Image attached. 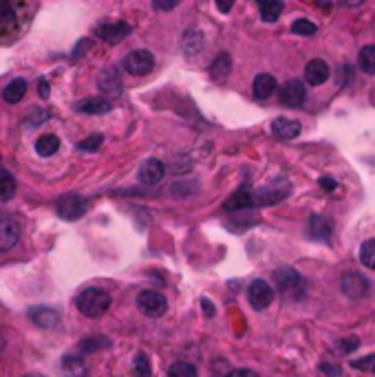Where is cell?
<instances>
[{"instance_id":"1","label":"cell","mask_w":375,"mask_h":377,"mask_svg":"<svg viewBox=\"0 0 375 377\" xmlns=\"http://www.w3.org/2000/svg\"><path fill=\"white\" fill-rule=\"evenodd\" d=\"M76 307L86 318H100L109 311L111 307V296L100 287H88V289L80 292L76 298Z\"/></svg>"},{"instance_id":"2","label":"cell","mask_w":375,"mask_h":377,"mask_svg":"<svg viewBox=\"0 0 375 377\" xmlns=\"http://www.w3.org/2000/svg\"><path fill=\"white\" fill-rule=\"evenodd\" d=\"M274 285L280 292V296L290 298V300H298L305 296V280L296 272L294 267H280L274 272Z\"/></svg>"},{"instance_id":"3","label":"cell","mask_w":375,"mask_h":377,"mask_svg":"<svg viewBox=\"0 0 375 377\" xmlns=\"http://www.w3.org/2000/svg\"><path fill=\"white\" fill-rule=\"evenodd\" d=\"M56 212H58V217L64 219V221H78L88 212V199L82 194H76V192L62 194L56 203Z\"/></svg>"},{"instance_id":"4","label":"cell","mask_w":375,"mask_h":377,"mask_svg":"<svg viewBox=\"0 0 375 377\" xmlns=\"http://www.w3.org/2000/svg\"><path fill=\"white\" fill-rule=\"evenodd\" d=\"M20 241V221L11 212L0 210V251H9Z\"/></svg>"},{"instance_id":"5","label":"cell","mask_w":375,"mask_h":377,"mask_svg":"<svg viewBox=\"0 0 375 377\" xmlns=\"http://www.w3.org/2000/svg\"><path fill=\"white\" fill-rule=\"evenodd\" d=\"M137 309L148 318H162L168 309V300L159 292L146 289L137 296Z\"/></svg>"},{"instance_id":"6","label":"cell","mask_w":375,"mask_h":377,"mask_svg":"<svg viewBox=\"0 0 375 377\" xmlns=\"http://www.w3.org/2000/svg\"><path fill=\"white\" fill-rule=\"evenodd\" d=\"M124 71L131 76H146L153 71L155 66V58H153V53L146 51V49H137V51H131L126 58H124L121 62Z\"/></svg>"},{"instance_id":"7","label":"cell","mask_w":375,"mask_h":377,"mask_svg":"<svg viewBox=\"0 0 375 377\" xmlns=\"http://www.w3.org/2000/svg\"><path fill=\"white\" fill-rule=\"evenodd\" d=\"M247 300L249 304H252V309L256 311H263L267 309L270 304L274 302V289H272V285L270 282H265V280H254L252 285L247 287Z\"/></svg>"},{"instance_id":"8","label":"cell","mask_w":375,"mask_h":377,"mask_svg":"<svg viewBox=\"0 0 375 377\" xmlns=\"http://www.w3.org/2000/svg\"><path fill=\"white\" fill-rule=\"evenodd\" d=\"M278 97H280V104L290 106V109H298V106H302V102H305V97H307L305 84H302L300 80L285 82L282 88L278 91Z\"/></svg>"},{"instance_id":"9","label":"cell","mask_w":375,"mask_h":377,"mask_svg":"<svg viewBox=\"0 0 375 377\" xmlns=\"http://www.w3.org/2000/svg\"><path fill=\"white\" fill-rule=\"evenodd\" d=\"M97 86H100V91L104 95H109V97H119L121 95V88H124V82H121V73L115 68V66H109V68H104L102 73L97 76Z\"/></svg>"},{"instance_id":"10","label":"cell","mask_w":375,"mask_h":377,"mask_svg":"<svg viewBox=\"0 0 375 377\" xmlns=\"http://www.w3.org/2000/svg\"><path fill=\"white\" fill-rule=\"evenodd\" d=\"M129 33H131V25H126V23H106L95 29L97 38L102 42H109V44H119Z\"/></svg>"},{"instance_id":"11","label":"cell","mask_w":375,"mask_h":377,"mask_svg":"<svg viewBox=\"0 0 375 377\" xmlns=\"http://www.w3.org/2000/svg\"><path fill=\"white\" fill-rule=\"evenodd\" d=\"M164 176H166V166L159 159H148L139 168V179H141V184H146V186L162 184Z\"/></svg>"},{"instance_id":"12","label":"cell","mask_w":375,"mask_h":377,"mask_svg":"<svg viewBox=\"0 0 375 377\" xmlns=\"http://www.w3.org/2000/svg\"><path fill=\"white\" fill-rule=\"evenodd\" d=\"M369 289H371V285H369V280H367L364 276L355 274V272L343 276V292H345L349 298L358 300V298H362V296H367Z\"/></svg>"},{"instance_id":"13","label":"cell","mask_w":375,"mask_h":377,"mask_svg":"<svg viewBox=\"0 0 375 377\" xmlns=\"http://www.w3.org/2000/svg\"><path fill=\"white\" fill-rule=\"evenodd\" d=\"M247 208H254V190L249 188V186L239 188V190L223 203V210H225V212H239V210H247Z\"/></svg>"},{"instance_id":"14","label":"cell","mask_w":375,"mask_h":377,"mask_svg":"<svg viewBox=\"0 0 375 377\" xmlns=\"http://www.w3.org/2000/svg\"><path fill=\"white\" fill-rule=\"evenodd\" d=\"M60 375L62 377H86L88 375V369H86V362L80 353H69L62 357L60 362Z\"/></svg>"},{"instance_id":"15","label":"cell","mask_w":375,"mask_h":377,"mask_svg":"<svg viewBox=\"0 0 375 377\" xmlns=\"http://www.w3.org/2000/svg\"><path fill=\"white\" fill-rule=\"evenodd\" d=\"M331 76V71H329V64L325 60H311L307 62L305 66V82L311 84V86H320V84H325Z\"/></svg>"},{"instance_id":"16","label":"cell","mask_w":375,"mask_h":377,"mask_svg":"<svg viewBox=\"0 0 375 377\" xmlns=\"http://www.w3.org/2000/svg\"><path fill=\"white\" fill-rule=\"evenodd\" d=\"M307 234L314 241H329L331 239V221L327 217H320V214H314L309 217V225H307Z\"/></svg>"},{"instance_id":"17","label":"cell","mask_w":375,"mask_h":377,"mask_svg":"<svg viewBox=\"0 0 375 377\" xmlns=\"http://www.w3.org/2000/svg\"><path fill=\"white\" fill-rule=\"evenodd\" d=\"M29 318L33 325H38L40 329H53L60 322L58 311L51 307H33V309H29Z\"/></svg>"},{"instance_id":"18","label":"cell","mask_w":375,"mask_h":377,"mask_svg":"<svg viewBox=\"0 0 375 377\" xmlns=\"http://www.w3.org/2000/svg\"><path fill=\"white\" fill-rule=\"evenodd\" d=\"M113 109L109 100L104 97H86V100H80L76 104V111L78 113H84V115H104Z\"/></svg>"},{"instance_id":"19","label":"cell","mask_w":375,"mask_h":377,"mask_svg":"<svg viewBox=\"0 0 375 377\" xmlns=\"http://www.w3.org/2000/svg\"><path fill=\"white\" fill-rule=\"evenodd\" d=\"M272 133L278 137V139H294L300 135V124L296 119H287V117H278L272 121Z\"/></svg>"},{"instance_id":"20","label":"cell","mask_w":375,"mask_h":377,"mask_svg":"<svg viewBox=\"0 0 375 377\" xmlns=\"http://www.w3.org/2000/svg\"><path fill=\"white\" fill-rule=\"evenodd\" d=\"M252 88H254V97L267 100V97H272V95L276 93L278 84H276V78H274V76H270V73H258V76L254 78Z\"/></svg>"},{"instance_id":"21","label":"cell","mask_w":375,"mask_h":377,"mask_svg":"<svg viewBox=\"0 0 375 377\" xmlns=\"http://www.w3.org/2000/svg\"><path fill=\"white\" fill-rule=\"evenodd\" d=\"M287 196V188H261L254 190V208L258 205H274Z\"/></svg>"},{"instance_id":"22","label":"cell","mask_w":375,"mask_h":377,"mask_svg":"<svg viewBox=\"0 0 375 377\" xmlns=\"http://www.w3.org/2000/svg\"><path fill=\"white\" fill-rule=\"evenodd\" d=\"M230 71H232V58H230V53H219L217 58L212 60L210 64V76L212 80H217V82H223L227 76H230Z\"/></svg>"},{"instance_id":"23","label":"cell","mask_w":375,"mask_h":377,"mask_svg":"<svg viewBox=\"0 0 375 377\" xmlns=\"http://www.w3.org/2000/svg\"><path fill=\"white\" fill-rule=\"evenodd\" d=\"M27 88H29L27 80H23V78H16V80H11V82L5 86V91H3V100H5L7 104H18V102H20V100L25 97Z\"/></svg>"},{"instance_id":"24","label":"cell","mask_w":375,"mask_h":377,"mask_svg":"<svg viewBox=\"0 0 375 377\" xmlns=\"http://www.w3.org/2000/svg\"><path fill=\"white\" fill-rule=\"evenodd\" d=\"M181 47L186 51V56L192 58L194 53H199L203 49V33L199 29H188L181 38Z\"/></svg>"},{"instance_id":"25","label":"cell","mask_w":375,"mask_h":377,"mask_svg":"<svg viewBox=\"0 0 375 377\" xmlns=\"http://www.w3.org/2000/svg\"><path fill=\"white\" fill-rule=\"evenodd\" d=\"M285 5L278 3V0H265V3L258 5V11H261V18L265 23H276L280 13H282Z\"/></svg>"},{"instance_id":"26","label":"cell","mask_w":375,"mask_h":377,"mask_svg":"<svg viewBox=\"0 0 375 377\" xmlns=\"http://www.w3.org/2000/svg\"><path fill=\"white\" fill-rule=\"evenodd\" d=\"M58 148H60V139L56 135H42L38 141H35V152H38L40 157L56 155Z\"/></svg>"},{"instance_id":"27","label":"cell","mask_w":375,"mask_h":377,"mask_svg":"<svg viewBox=\"0 0 375 377\" xmlns=\"http://www.w3.org/2000/svg\"><path fill=\"white\" fill-rule=\"evenodd\" d=\"M16 194V176L9 170H0V201H9Z\"/></svg>"},{"instance_id":"28","label":"cell","mask_w":375,"mask_h":377,"mask_svg":"<svg viewBox=\"0 0 375 377\" xmlns=\"http://www.w3.org/2000/svg\"><path fill=\"white\" fill-rule=\"evenodd\" d=\"M106 347H111V342L106 337H102V335H91V337H86V340H82L80 342V355L84 357L86 353H95V351H100V349H106Z\"/></svg>"},{"instance_id":"29","label":"cell","mask_w":375,"mask_h":377,"mask_svg":"<svg viewBox=\"0 0 375 377\" xmlns=\"http://www.w3.org/2000/svg\"><path fill=\"white\" fill-rule=\"evenodd\" d=\"M358 64L364 73L369 76H375V44H367L362 47L360 56H358Z\"/></svg>"},{"instance_id":"30","label":"cell","mask_w":375,"mask_h":377,"mask_svg":"<svg viewBox=\"0 0 375 377\" xmlns=\"http://www.w3.org/2000/svg\"><path fill=\"white\" fill-rule=\"evenodd\" d=\"M360 263L369 269H375V239H369L360 247Z\"/></svg>"},{"instance_id":"31","label":"cell","mask_w":375,"mask_h":377,"mask_svg":"<svg viewBox=\"0 0 375 377\" xmlns=\"http://www.w3.org/2000/svg\"><path fill=\"white\" fill-rule=\"evenodd\" d=\"M168 377H199V373L190 362H174L168 371Z\"/></svg>"},{"instance_id":"32","label":"cell","mask_w":375,"mask_h":377,"mask_svg":"<svg viewBox=\"0 0 375 377\" xmlns=\"http://www.w3.org/2000/svg\"><path fill=\"white\" fill-rule=\"evenodd\" d=\"M133 371L137 377H153V366H150V357L146 353H139L135 357V364H133Z\"/></svg>"},{"instance_id":"33","label":"cell","mask_w":375,"mask_h":377,"mask_svg":"<svg viewBox=\"0 0 375 377\" xmlns=\"http://www.w3.org/2000/svg\"><path fill=\"white\" fill-rule=\"evenodd\" d=\"M292 31L296 35H305V38H309V35H314L318 31V27L311 20H307V18H298V20H294V25H292Z\"/></svg>"},{"instance_id":"34","label":"cell","mask_w":375,"mask_h":377,"mask_svg":"<svg viewBox=\"0 0 375 377\" xmlns=\"http://www.w3.org/2000/svg\"><path fill=\"white\" fill-rule=\"evenodd\" d=\"M102 141H104L102 135H91V137H86L84 141H80V146H78V148L84 150V152H95V150H100Z\"/></svg>"},{"instance_id":"35","label":"cell","mask_w":375,"mask_h":377,"mask_svg":"<svg viewBox=\"0 0 375 377\" xmlns=\"http://www.w3.org/2000/svg\"><path fill=\"white\" fill-rule=\"evenodd\" d=\"M196 188L199 186H194V184H184V181H177V184H172V192H174V196H190Z\"/></svg>"},{"instance_id":"36","label":"cell","mask_w":375,"mask_h":377,"mask_svg":"<svg viewBox=\"0 0 375 377\" xmlns=\"http://www.w3.org/2000/svg\"><path fill=\"white\" fill-rule=\"evenodd\" d=\"M351 366H353V369H362V371H371V373H375V353L362 357V360H353Z\"/></svg>"},{"instance_id":"37","label":"cell","mask_w":375,"mask_h":377,"mask_svg":"<svg viewBox=\"0 0 375 377\" xmlns=\"http://www.w3.org/2000/svg\"><path fill=\"white\" fill-rule=\"evenodd\" d=\"M360 347V340L355 337V335H351V337H345V340H340V342H338V349L340 351H345V353H351V351H355Z\"/></svg>"},{"instance_id":"38","label":"cell","mask_w":375,"mask_h":377,"mask_svg":"<svg viewBox=\"0 0 375 377\" xmlns=\"http://www.w3.org/2000/svg\"><path fill=\"white\" fill-rule=\"evenodd\" d=\"M13 20V7L7 0H0V23H9Z\"/></svg>"},{"instance_id":"39","label":"cell","mask_w":375,"mask_h":377,"mask_svg":"<svg viewBox=\"0 0 375 377\" xmlns=\"http://www.w3.org/2000/svg\"><path fill=\"white\" fill-rule=\"evenodd\" d=\"M230 371H232V369H230L227 362H223V360H219V362L212 364V377H227Z\"/></svg>"},{"instance_id":"40","label":"cell","mask_w":375,"mask_h":377,"mask_svg":"<svg viewBox=\"0 0 375 377\" xmlns=\"http://www.w3.org/2000/svg\"><path fill=\"white\" fill-rule=\"evenodd\" d=\"M320 371H323L325 375H329V377H338V375H340V366H335V364H327V362L320 364Z\"/></svg>"},{"instance_id":"41","label":"cell","mask_w":375,"mask_h":377,"mask_svg":"<svg viewBox=\"0 0 375 377\" xmlns=\"http://www.w3.org/2000/svg\"><path fill=\"white\" fill-rule=\"evenodd\" d=\"M320 188L323 190H327V192H331V190H335L338 188V184H335V179H331V176H320Z\"/></svg>"},{"instance_id":"42","label":"cell","mask_w":375,"mask_h":377,"mask_svg":"<svg viewBox=\"0 0 375 377\" xmlns=\"http://www.w3.org/2000/svg\"><path fill=\"white\" fill-rule=\"evenodd\" d=\"M227 377H258L254 371H249V369H237V371H230Z\"/></svg>"},{"instance_id":"43","label":"cell","mask_w":375,"mask_h":377,"mask_svg":"<svg viewBox=\"0 0 375 377\" xmlns=\"http://www.w3.org/2000/svg\"><path fill=\"white\" fill-rule=\"evenodd\" d=\"M179 3H155L153 7L157 9V11H170V9H174Z\"/></svg>"},{"instance_id":"44","label":"cell","mask_w":375,"mask_h":377,"mask_svg":"<svg viewBox=\"0 0 375 377\" xmlns=\"http://www.w3.org/2000/svg\"><path fill=\"white\" fill-rule=\"evenodd\" d=\"M40 97H42V100L49 97V82H47V80H40Z\"/></svg>"},{"instance_id":"45","label":"cell","mask_w":375,"mask_h":377,"mask_svg":"<svg viewBox=\"0 0 375 377\" xmlns=\"http://www.w3.org/2000/svg\"><path fill=\"white\" fill-rule=\"evenodd\" d=\"M201 304H203V309H206V316H214V307L208 302V298H203L201 300Z\"/></svg>"},{"instance_id":"46","label":"cell","mask_w":375,"mask_h":377,"mask_svg":"<svg viewBox=\"0 0 375 377\" xmlns=\"http://www.w3.org/2000/svg\"><path fill=\"white\" fill-rule=\"evenodd\" d=\"M219 9H221V11H230V9H232V5H230V3H227V5L219 3Z\"/></svg>"},{"instance_id":"47","label":"cell","mask_w":375,"mask_h":377,"mask_svg":"<svg viewBox=\"0 0 375 377\" xmlns=\"http://www.w3.org/2000/svg\"><path fill=\"white\" fill-rule=\"evenodd\" d=\"M25 377H44L42 373H29V375H25Z\"/></svg>"}]
</instances>
